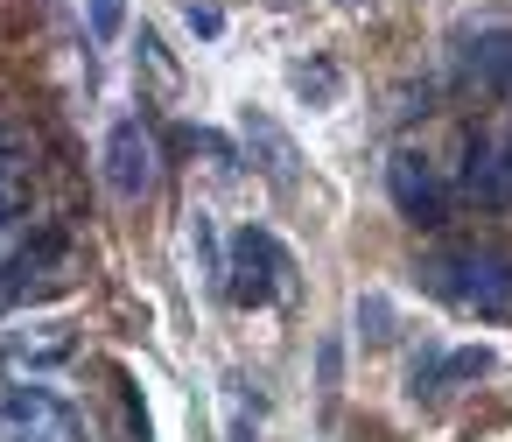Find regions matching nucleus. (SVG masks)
Segmentation results:
<instances>
[{"label": "nucleus", "mask_w": 512, "mask_h": 442, "mask_svg": "<svg viewBox=\"0 0 512 442\" xmlns=\"http://www.w3.org/2000/svg\"><path fill=\"white\" fill-rule=\"evenodd\" d=\"M92 29H99V43L120 36V0H92Z\"/></svg>", "instance_id": "7"}, {"label": "nucleus", "mask_w": 512, "mask_h": 442, "mask_svg": "<svg viewBox=\"0 0 512 442\" xmlns=\"http://www.w3.org/2000/svg\"><path fill=\"white\" fill-rule=\"evenodd\" d=\"M106 183H113L120 204H141L155 190V134L134 113L113 120V134H106Z\"/></svg>", "instance_id": "6"}, {"label": "nucleus", "mask_w": 512, "mask_h": 442, "mask_svg": "<svg viewBox=\"0 0 512 442\" xmlns=\"http://www.w3.org/2000/svg\"><path fill=\"white\" fill-rule=\"evenodd\" d=\"M498 162H505V176H512V120H505V141H498Z\"/></svg>", "instance_id": "10"}, {"label": "nucleus", "mask_w": 512, "mask_h": 442, "mask_svg": "<svg viewBox=\"0 0 512 442\" xmlns=\"http://www.w3.org/2000/svg\"><path fill=\"white\" fill-rule=\"evenodd\" d=\"M232 442H253V428H246V407H232Z\"/></svg>", "instance_id": "9"}, {"label": "nucleus", "mask_w": 512, "mask_h": 442, "mask_svg": "<svg viewBox=\"0 0 512 442\" xmlns=\"http://www.w3.org/2000/svg\"><path fill=\"white\" fill-rule=\"evenodd\" d=\"M288 253H281V239L274 232H239L232 239V253H225V295L239 302V309H267L281 288H288Z\"/></svg>", "instance_id": "3"}, {"label": "nucleus", "mask_w": 512, "mask_h": 442, "mask_svg": "<svg viewBox=\"0 0 512 442\" xmlns=\"http://www.w3.org/2000/svg\"><path fill=\"white\" fill-rule=\"evenodd\" d=\"M0 442H92L85 414L43 386V379H15L8 393H0Z\"/></svg>", "instance_id": "2"}, {"label": "nucleus", "mask_w": 512, "mask_h": 442, "mask_svg": "<svg viewBox=\"0 0 512 442\" xmlns=\"http://www.w3.org/2000/svg\"><path fill=\"white\" fill-rule=\"evenodd\" d=\"M421 288L435 302H449L456 316L498 323V316H512V246L505 239H449V246L421 253Z\"/></svg>", "instance_id": "1"}, {"label": "nucleus", "mask_w": 512, "mask_h": 442, "mask_svg": "<svg viewBox=\"0 0 512 442\" xmlns=\"http://www.w3.org/2000/svg\"><path fill=\"white\" fill-rule=\"evenodd\" d=\"M386 190H393V211H400L407 225H442L449 204H456L449 176H442L421 148H400V155L386 162Z\"/></svg>", "instance_id": "4"}, {"label": "nucleus", "mask_w": 512, "mask_h": 442, "mask_svg": "<svg viewBox=\"0 0 512 442\" xmlns=\"http://www.w3.org/2000/svg\"><path fill=\"white\" fill-rule=\"evenodd\" d=\"M8 169H22V148H15V134H8V127H0V176H8Z\"/></svg>", "instance_id": "8"}, {"label": "nucleus", "mask_w": 512, "mask_h": 442, "mask_svg": "<svg viewBox=\"0 0 512 442\" xmlns=\"http://www.w3.org/2000/svg\"><path fill=\"white\" fill-rule=\"evenodd\" d=\"M71 358H78V330L71 323H22V330L0 337V365H8L15 379H43L50 386V372H64Z\"/></svg>", "instance_id": "5"}]
</instances>
